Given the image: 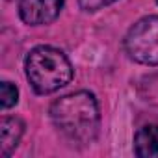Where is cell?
Instances as JSON below:
<instances>
[{
    "label": "cell",
    "mask_w": 158,
    "mask_h": 158,
    "mask_svg": "<svg viewBox=\"0 0 158 158\" xmlns=\"http://www.w3.org/2000/svg\"><path fill=\"white\" fill-rule=\"evenodd\" d=\"M50 119L60 134L73 145H88L95 141L101 127L97 99L89 91L65 95L52 102Z\"/></svg>",
    "instance_id": "obj_1"
},
{
    "label": "cell",
    "mask_w": 158,
    "mask_h": 158,
    "mask_svg": "<svg viewBox=\"0 0 158 158\" xmlns=\"http://www.w3.org/2000/svg\"><path fill=\"white\" fill-rule=\"evenodd\" d=\"M24 73L35 93L48 95L71 82L73 65L61 50L41 45L28 52L24 60Z\"/></svg>",
    "instance_id": "obj_2"
},
{
    "label": "cell",
    "mask_w": 158,
    "mask_h": 158,
    "mask_svg": "<svg viewBox=\"0 0 158 158\" xmlns=\"http://www.w3.org/2000/svg\"><path fill=\"white\" fill-rule=\"evenodd\" d=\"M125 50L130 60L143 65H158V15L139 19L125 35Z\"/></svg>",
    "instance_id": "obj_3"
},
{
    "label": "cell",
    "mask_w": 158,
    "mask_h": 158,
    "mask_svg": "<svg viewBox=\"0 0 158 158\" xmlns=\"http://www.w3.org/2000/svg\"><path fill=\"white\" fill-rule=\"evenodd\" d=\"M65 0H19V15L30 26L50 24L58 19Z\"/></svg>",
    "instance_id": "obj_4"
},
{
    "label": "cell",
    "mask_w": 158,
    "mask_h": 158,
    "mask_svg": "<svg viewBox=\"0 0 158 158\" xmlns=\"http://www.w3.org/2000/svg\"><path fill=\"white\" fill-rule=\"evenodd\" d=\"M24 134V123L19 117H4L0 121V156L8 158Z\"/></svg>",
    "instance_id": "obj_5"
},
{
    "label": "cell",
    "mask_w": 158,
    "mask_h": 158,
    "mask_svg": "<svg viewBox=\"0 0 158 158\" xmlns=\"http://www.w3.org/2000/svg\"><path fill=\"white\" fill-rule=\"evenodd\" d=\"M134 154L139 158H158V125H145L136 132Z\"/></svg>",
    "instance_id": "obj_6"
},
{
    "label": "cell",
    "mask_w": 158,
    "mask_h": 158,
    "mask_svg": "<svg viewBox=\"0 0 158 158\" xmlns=\"http://www.w3.org/2000/svg\"><path fill=\"white\" fill-rule=\"evenodd\" d=\"M19 101V89L11 84V82H2L0 84V104L4 110L15 106Z\"/></svg>",
    "instance_id": "obj_7"
},
{
    "label": "cell",
    "mask_w": 158,
    "mask_h": 158,
    "mask_svg": "<svg viewBox=\"0 0 158 158\" xmlns=\"http://www.w3.org/2000/svg\"><path fill=\"white\" fill-rule=\"evenodd\" d=\"M115 0H78V4L84 11H99L104 6H110Z\"/></svg>",
    "instance_id": "obj_8"
},
{
    "label": "cell",
    "mask_w": 158,
    "mask_h": 158,
    "mask_svg": "<svg viewBox=\"0 0 158 158\" xmlns=\"http://www.w3.org/2000/svg\"><path fill=\"white\" fill-rule=\"evenodd\" d=\"M156 2H158V0H156Z\"/></svg>",
    "instance_id": "obj_9"
}]
</instances>
